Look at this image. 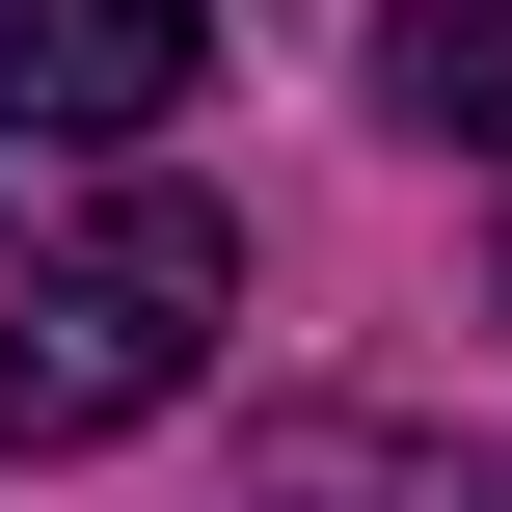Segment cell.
I'll return each mask as SVG.
<instances>
[{
	"instance_id": "6da1fadb",
	"label": "cell",
	"mask_w": 512,
	"mask_h": 512,
	"mask_svg": "<svg viewBox=\"0 0 512 512\" xmlns=\"http://www.w3.org/2000/svg\"><path fill=\"white\" fill-rule=\"evenodd\" d=\"M216 297H243V216H189V189H135L81 243H0V459H108L135 405H189Z\"/></svg>"
},
{
	"instance_id": "7a4b0ae2",
	"label": "cell",
	"mask_w": 512,
	"mask_h": 512,
	"mask_svg": "<svg viewBox=\"0 0 512 512\" xmlns=\"http://www.w3.org/2000/svg\"><path fill=\"white\" fill-rule=\"evenodd\" d=\"M162 108H189V0H0V135L108 162V135H162Z\"/></svg>"
},
{
	"instance_id": "3957f363",
	"label": "cell",
	"mask_w": 512,
	"mask_h": 512,
	"mask_svg": "<svg viewBox=\"0 0 512 512\" xmlns=\"http://www.w3.org/2000/svg\"><path fill=\"white\" fill-rule=\"evenodd\" d=\"M243 512H512V459H432L378 405H270L243 432Z\"/></svg>"
},
{
	"instance_id": "277c9868",
	"label": "cell",
	"mask_w": 512,
	"mask_h": 512,
	"mask_svg": "<svg viewBox=\"0 0 512 512\" xmlns=\"http://www.w3.org/2000/svg\"><path fill=\"white\" fill-rule=\"evenodd\" d=\"M378 108H405V135H459V162H512V27L405 0V27H378Z\"/></svg>"
}]
</instances>
